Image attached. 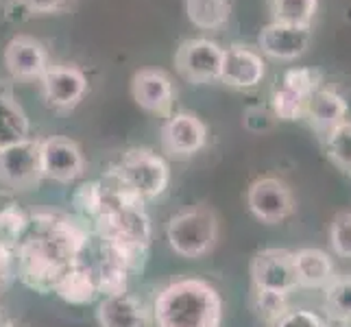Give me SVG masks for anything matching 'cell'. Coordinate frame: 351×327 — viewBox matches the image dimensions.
Here are the masks:
<instances>
[{
	"mask_svg": "<svg viewBox=\"0 0 351 327\" xmlns=\"http://www.w3.org/2000/svg\"><path fill=\"white\" fill-rule=\"evenodd\" d=\"M3 62L9 75L20 81H40L44 72L51 68L44 44L31 38V35H16V38H11L5 46Z\"/></svg>",
	"mask_w": 351,
	"mask_h": 327,
	"instance_id": "obj_14",
	"label": "cell"
},
{
	"mask_svg": "<svg viewBox=\"0 0 351 327\" xmlns=\"http://www.w3.org/2000/svg\"><path fill=\"white\" fill-rule=\"evenodd\" d=\"M247 203L251 214L262 223H282L293 214L295 210V199L293 192L288 190V186L280 179L264 177L253 181L247 195Z\"/></svg>",
	"mask_w": 351,
	"mask_h": 327,
	"instance_id": "obj_11",
	"label": "cell"
},
{
	"mask_svg": "<svg viewBox=\"0 0 351 327\" xmlns=\"http://www.w3.org/2000/svg\"><path fill=\"white\" fill-rule=\"evenodd\" d=\"M273 120L275 114L271 109H266L262 105L258 107H249L245 112V127L253 133H262V131H269L273 127Z\"/></svg>",
	"mask_w": 351,
	"mask_h": 327,
	"instance_id": "obj_36",
	"label": "cell"
},
{
	"mask_svg": "<svg viewBox=\"0 0 351 327\" xmlns=\"http://www.w3.org/2000/svg\"><path fill=\"white\" fill-rule=\"evenodd\" d=\"M9 5H14L31 16H46V14H59V11H64L70 5V0H11Z\"/></svg>",
	"mask_w": 351,
	"mask_h": 327,
	"instance_id": "obj_34",
	"label": "cell"
},
{
	"mask_svg": "<svg viewBox=\"0 0 351 327\" xmlns=\"http://www.w3.org/2000/svg\"><path fill=\"white\" fill-rule=\"evenodd\" d=\"M29 232L48 238L72 262L86 260V253L94 236L92 227H88V221L70 214H35L31 216Z\"/></svg>",
	"mask_w": 351,
	"mask_h": 327,
	"instance_id": "obj_6",
	"label": "cell"
},
{
	"mask_svg": "<svg viewBox=\"0 0 351 327\" xmlns=\"http://www.w3.org/2000/svg\"><path fill=\"white\" fill-rule=\"evenodd\" d=\"M157 327H221L223 301L203 280L168 284L153 304Z\"/></svg>",
	"mask_w": 351,
	"mask_h": 327,
	"instance_id": "obj_1",
	"label": "cell"
},
{
	"mask_svg": "<svg viewBox=\"0 0 351 327\" xmlns=\"http://www.w3.org/2000/svg\"><path fill=\"white\" fill-rule=\"evenodd\" d=\"M31 216L22 210V205L11 190H0V247L18 249L22 238L27 236Z\"/></svg>",
	"mask_w": 351,
	"mask_h": 327,
	"instance_id": "obj_23",
	"label": "cell"
},
{
	"mask_svg": "<svg viewBox=\"0 0 351 327\" xmlns=\"http://www.w3.org/2000/svg\"><path fill=\"white\" fill-rule=\"evenodd\" d=\"M40 179V140L27 138L0 149V184L5 190L31 188Z\"/></svg>",
	"mask_w": 351,
	"mask_h": 327,
	"instance_id": "obj_7",
	"label": "cell"
},
{
	"mask_svg": "<svg viewBox=\"0 0 351 327\" xmlns=\"http://www.w3.org/2000/svg\"><path fill=\"white\" fill-rule=\"evenodd\" d=\"M325 308L336 321H351V277L334 280L325 288Z\"/></svg>",
	"mask_w": 351,
	"mask_h": 327,
	"instance_id": "obj_29",
	"label": "cell"
},
{
	"mask_svg": "<svg viewBox=\"0 0 351 327\" xmlns=\"http://www.w3.org/2000/svg\"><path fill=\"white\" fill-rule=\"evenodd\" d=\"M72 264L66 253L51 240L27 232L16 249V277L33 293H55V286L64 271Z\"/></svg>",
	"mask_w": 351,
	"mask_h": 327,
	"instance_id": "obj_2",
	"label": "cell"
},
{
	"mask_svg": "<svg viewBox=\"0 0 351 327\" xmlns=\"http://www.w3.org/2000/svg\"><path fill=\"white\" fill-rule=\"evenodd\" d=\"M86 160L75 140L68 138H46L40 140V171L42 177L53 179L57 184H70L81 177Z\"/></svg>",
	"mask_w": 351,
	"mask_h": 327,
	"instance_id": "obj_10",
	"label": "cell"
},
{
	"mask_svg": "<svg viewBox=\"0 0 351 327\" xmlns=\"http://www.w3.org/2000/svg\"><path fill=\"white\" fill-rule=\"evenodd\" d=\"M317 9L319 0H271L273 22L290 24V27L310 29Z\"/></svg>",
	"mask_w": 351,
	"mask_h": 327,
	"instance_id": "obj_26",
	"label": "cell"
},
{
	"mask_svg": "<svg viewBox=\"0 0 351 327\" xmlns=\"http://www.w3.org/2000/svg\"><path fill=\"white\" fill-rule=\"evenodd\" d=\"M299 286L328 288L334 282V262L321 249H301L293 253Z\"/></svg>",
	"mask_w": 351,
	"mask_h": 327,
	"instance_id": "obj_21",
	"label": "cell"
},
{
	"mask_svg": "<svg viewBox=\"0 0 351 327\" xmlns=\"http://www.w3.org/2000/svg\"><path fill=\"white\" fill-rule=\"evenodd\" d=\"M166 238L177 256L195 260L214 249L219 238V221L208 208H190L168 221Z\"/></svg>",
	"mask_w": 351,
	"mask_h": 327,
	"instance_id": "obj_3",
	"label": "cell"
},
{
	"mask_svg": "<svg viewBox=\"0 0 351 327\" xmlns=\"http://www.w3.org/2000/svg\"><path fill=\"white\" fill-rule=\"evenodd\" d=\"M0 327H11L9 323H7V319H5V314L0 312Z\"/></svg>",
	"mask_w": 351,
	"mask_h": 327,
	"instance_id": "obj_38",
	"label": "cell"
},
{
	"mask_svg": "<svg viewBox=\"0 0 351 327\" xmlns=\"http://www.w3.org/2000/svg\"><path fill=\"white\" fill-rule=\"evenodd\" d=\"M11 3V0H0V5H9Z\"/></svg>",
	"mask_w": 351,
	"mask_h": 327,
	"instance_id": "obj_39",
	"label": "cell"
},
{
	"mask_svg": "<svg viewBox=\"0 0 351 327\" xmlns=\"http://www.w3.org/2000/svg\"><path fill=\"white\" fill-rule=\"evenodd\" d=\"M188 20L201 31H219L229 22V0H186Z\"/></svg>",
	"mask_w": 351,
	"mask_h": 327,
	"instance_id": "obj_24",
	"label": "cell"
},
{
	"mask_svg": "<svg viewBox=\"0 0 351 327\" xmlns=\"http://www.w3.org/2000/svg\"><path fill=\"white\" fill-rule=\"evenodd\" d=\"M275 327H328L319 314L310 310H290L280 321H275Z\"/></svg>",
	"mask_w": 351,
	"mask_h": 327,
	"instance_id": "obj_35",
	"label": "cell"
},
{
	"mask_svg": "<svg viewBox=\"0 0 351 327\" xmlns=\"http://www.w3.org/2000/svg\"><path fill=\"white\" fill-rule=\"evenodd\" d=\"M131 94L142 109L151 114H168L175 101V88L171 77L162 70L144 68L133 75Z\"/></svg>",
	"mask_w": 351,
	"mask_h": 327,
	"instance_id": "obj_16",
	"label": "cell"
},
{
	"mask_svg": "<svg viewBox=\"0 0 351 327\" xmlns=\"http://www.w3.org/2000/svg\"><path fill=\"white\" fill-rule=\"evenodd\" d=\"M282 86L299 92L301 96L310 99V94L319 88V72L312 68H293L284 75Z\"/></svg>",
	"mask_w": 351,
	"mask_h": 327,
	"instance_id": "obj_33",
	"label": "cell"
},
{
	"mask_svg": "<svg viewBox=\"0 0 351 327\" xmlns=\"http://www.w3.org/2000/svg\"><path fill=\"white\" fill-rule=\"evenodd\" d=\"M208 142V127L188 112L171 114L162 127V149L171 157H190L199 153Z\"/></svg>",
	"mask_w": 351,
	"mask_h": 327,
	"instance_id": "obj_12",
	"label": "cell"
},
{
	"mask_svg": "<svg viewBox=\"0 0 351 327\" xmlns=\"http://www.w3.org/2000/svg\"><path fill=\"white\" fill-rule=\"evenodd\" d=\"M251 280L256 290L288 295L299 286L293 251L264 249L251 260Z\"/></svg>",
	"mask_w": 351,
	"mask_h": 327,
	"instance_id": "obj_9",
	"label": "cell"
},
{
	"mask_svg": "<svg viewBox=\"0 0 351 327\" xmlns=\"http://www.w3.org/2000/svg\"><path fill=\"white\" fill-rule=\"evenodd\" d=\"M306 116L310 118L312 127H317L328 136L332 129H336L347 120V103L338 92L328 88H317L308 99Z\"/></svg>",
	"mask_w": 351,
	"mask_h": 327,
	"instance_id": "obj_20",
	"label": "cell"
},
{
	"mask_svg": "<svg viewBox=\"0 0 351 327\" xmlns=\"http://www.w3.org/2000/svg\"><path fill=\"white\" fill-rule=\"evenodd\" d=\"M29 138V118L9 83L0 81V149Z\"/></svg>",
	"mask_w": 351,
	"mask_h": 327,
	"instance_id": "obj_22",
	"label": "cell"
},
{
	"mask_svg": "<svg viewBox=\"0 0 351 327\" xmlns=\"http://www.w3.org/2000/svg\"><path fill=\"white\" fill-rule=\"evenodd\" d=\"M116 173L144 201L164 195L168 181H171V171H168L166 160L149 149L127 151L120 157Z\"/></svg>",
	"mask_w": 351,
	"mask_h": 327,
	"instance_id": "obj_4",
	"label": "cell"
},
{
	"mask_svg": "<svg viewBox=\"0 0 351 327\" xmlns=\"http://www.w3.org/2000/svg\"><path fill=\"white\" fill-rule=\"evenodd\" d=\"M96 317L101 327H149L144 306L129 293L103 297Z\"/></svg>",
	"mask_w": 351,
	"mask_h": 327,
	"instance_id": "obj_19",
	"label": "cell"
},
{
	"mask_svg": "<svg viewBox=\"0 0 351 327\" xmlns=\"http://www.w3.org/2000/svg\"><path fill=\"white\" fill-rule=\"evenodd\" d=\"M55 295L70 306H88L99 297L92 264L86 260L72 262L55 286Z\"/></svg>",
	"mask_w": 351,
	"mask_h": 327,
	"instance_id": "obj_18",
	"label": "cell"
},
{
	"mask_svg": "<svg viewBox=\"0 0 351 327\" xmlns=\"http://www.w3.org/2000/svg\"><path fill=\"white\" fill-rule=\"evenodd\" d=\"M16 277V251L0 247V290Z\"/></svg>",
	"mask_w": 351,
	"mask_h": 327,
	"instance_id": "obj_37",
	"label": "cell"
},
{
	"mask_svg": "<svg viewBox=\"0 0 351 327\" xmlns=\"http://www.w3.org/2000/svg\"><path fill=\"white\" fill-rule=\"evenodd\" d=\"M312 33L304 27H290V24L271 22L260 33V48L264 55H269L280 62H293L301 57L310 46Z\"/></svg>",
	"mask_w": 351,
	"mask_h": 327,
	"instance_id": "obj_17",
	"label": "cell"
},
{
	"mask_svg": "<svg viewBox=\"0 0 351 327\" xmlns=\"http://www.w3.org/2000/svg\"><path fill=\"white\" fill-rule=\"evenodd\" d=\"M40 83L46 105L55 109L77 107L88 92V79L77 66H51Z\"/></svg>",
	"mask_w": 351,
	"mask_h": 327,
	"instance_id": "obj_13",
	"label": "cell"
},
{
	"mask_svg": "<svg viewBox=\"0 0 351 327\" xmlns=\"http://www.w3.org/2000/svg\"><path fill=\"white\" fill-rule=\"evenodd\" d=\"M328 155L343 173H351V123L345 120L328 133Z\"/></svg>",
	"mask_w": 351,
	"mask_h": 327,
	"instance_id": "obj_28",
	"label": "cell"
},
{
	"mask_svg": "<svg viewBox=\"0 0 351 327\" xmlns=\"http://www.w3.org/2000/svg\"><path fill=\"white\" fill-rule=\"evenodd\" d=\"M330 242L341 258H351V212H341L334 218Z\"/></svg>",
	"mask_w": 351,
	"mask_h": 327,
	"instance_id": "obj_32",
	"label": "cell"
},
{
	"mask_svg": "<svg viewBox=\"0 0 351 327\" xmlns=\"http://www.w3.org/2000/svg\"><path fill=\"white\" fill-rule=\"evenodd\" d=\"M273 114L275 118L280 120H286V123H290V120H297L306 114V105H308V99L306 96H301L299 92L290 90L286 86H282L280 90L273 92Z\"/></svg>",
	"mask_w": 351,
	"mask_h": 327,
	"instance_id": "obj_30",
	"label": "cell"
},
{
	"mask_svg": "<svg viewBox=\"0 0 351 327\" xmlns=\"http://www.w3.org/2000/svg\"><path fill=\"white\" fill-rule=\"evenodd\" d=\"M72 208H75L79 218L92 225L96 221V216L105 208V192L101 181H83L75 190V195H72Z\"/></svg>",
	"mask_w": 351,
	"mask_h": 327,
	"instance_id": "obj_27",
	"label": "cell"
},
{
	"mask_svg": "<svg viewBox=\"0 0 351 327\" xmlns=\"http://www.w3.org/2000/svg\"><path fill=\"white\" fill-rule=\"evenodd\" d=\"M92 232L101 242H133V245H151V221L144 208H123V205L105 203L103 212L92 223Z\"/></svg>",
	"mask_w": 351,
	"mask_h": 327,
	"instance_id": "obj_5",
	"label": "cell"
},
{
	"mask_svg": "<svg viewBox=\"0 0 351 327\" xmlns=\"http://www.w3.org/2000/svg\"><path fill=\"white\" fill-rule=\"evenodd\" d=\"M223 51L225 48H221L216 42L205 40V38L186 40L177 48V55H175L177 72L192 83L221 81Z\"/></svg>",
	"mask_w": 351,
	"mask_h": 327,
	"instance_id": "obj_8",
	"label": "cell"
},
{
	"mask_svg": "<svg viewBox=\"0 0 351 327\" xmlns=\"http://www.w3.org/2000/svg\"><path fill=\"white\" fill-rule=\"evenodd\" d=\"M288 295L269 293V290L253 288V308L266 321H280L288 312Z\"/></svg>",
	"mask_w": 351,
	"mask_h": 327,
	"instance_id": "obj_31",
	"label": "cell"
},
{
	"mask_svg": "<svg viewBox=\"0 0 351 327\" xmlns=\"http://www.w3.org/2000/svg\"><path fill=\"white\" fill-rule=\"evenodd\" d=\"M266 75L264 59L249 46L234 44L223 51V68H221V81L232 88H256L262 83Z\"/></svg>",
	"mask_w": 351,
	"mask_h": 327,
	"instance_id": "obj_15",
	"label": "cell"
},
{
	"mask_svg": "<svg viewBox=\"0 0 351 327\" xmlns=\"http://www.w3.org/2000/svg\"><path fill=\"white\" fill-rule=\"evenodd\" d=\"M92 271H94V280H96V288H99V295L112 297V295L127 293L129 271L125 269V266H120L116 260H112L110 256L101 253L99 260L92 264Z\"/></svg>",
	"mask_w": 351,
	"mask_h": 327,
	"instance_id": "obj_25",
	"label": "cell"
}]
</instances>
